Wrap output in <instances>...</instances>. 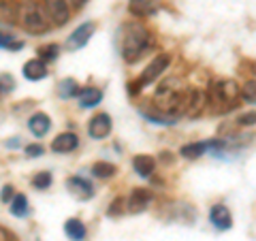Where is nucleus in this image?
<instances>
[{
  "instance_id": "f257e3e1",
  "label": "nucleus",
  "mask_w": 256,
  "mask_h": 241,
  "mask_svg": "<svg viewBox=\"0 0 256 241\" xmlns=\"http://www.w3.org/2000/svg\"><path fill=\"white\" fill-rule=\"evenodd\" d=\"M152 45H154V36L150 34V30L143 24L132 22L126 26V34L122 36V58L128 64H134L146 56Z\"/></svg>"
},
{
  "instance_id": "f03ea898",
  "label": "nucleus",
  "mask_w": 256,
  "mask_h": 241,
  "mask_svg": "<svg viewBox=\"0 0 256 241\" xmlns=\"http://www.w3.org/2000/svg\"><path fill=\"white\" fill-rule=\"evenodd\" d=\"M207 96V105L212 107L214 114H226L235 107V102L239 98V86L233 79H218L210 86Z\"/></svg>"
},
{
  "instance_id": "7ed1b4c3",
  "label": "nucleus",
  "mask_w": 256,
  "mask_h": 241,
  "mask_svg": "<svg viewBox=\"0 0 256 241\" xmlns=\"http://www.w3.org/2000/svg\"><path fill=\"white\" fill-rule=\"evenodd\" d=\"M18 22L22 30H26L28 34H45L50 30V20H47V15L43 13L41 4L36 0H26V2L20 4Z\"/></svg>"
},
{
  "instance_id": "20e7f679",
  "label": "nucleus",
  "mask_w": 256,
  "mask_h": 241,
  "mask_svg": "<svg viewBox=\"0 0 256 241\" xmlns=\"http://www.w3.org/2000/svg\"><path fill=\"white\" fill-rule=\"evenodd\" d=\"M169 64H171V56L169 54H158L156 58L146 66V70L141 73V77L137 79V82H132V84L126 86L128 88V94L134 96L137 92H141L146 86H150L152 82H156V79L162 75L166 68H169Z\"/></svg>"
},
{
  "instance_id": "39448f33",
  "label": "nucleus",
  "mask_w": 256,
  "mask_h": 241,
  "mask_svg": "<svg viewBox=\"0 0 256 241\" xmlns=\"http://www.w3.org/2000/svg\"><path fill=\"white\" fill-rule=\"evenodd\" d=\"M45 15L54 26H64L70 20V6L66 0H43Z\"/></svg>"
},
{
  "instance_id": "423d86ee",
  "label": "nucleus",
  "mask_w": 256,
  "mask_h": 241,
  "mask_svg": "<svg viewBox=\"0 0 256 241\" xmlns=\"http://www.w3.org/2000/svg\"><path fill=\"white\" fill-rule=\"evenodd\" d=\"M94 30H96V26L92 22H86V24H82V26H77L73 30V34L66 38V50H70V52L82 50V47L88 45V41L94 36Z\"/></svg>"
},
{
  "instance_id": "0eeeda50",
  "label": "nucleus",
  "mask_w": 256,
  "mask_h": 241,
  "mask_svg": "<svg viewBox=\"0 0 256 241\" xmlns=\"http://www.w3.org/2000/svg\"><path fill=\"white\" fill-rule=\"evenodd\" d=\"M207 105V96L205 92L196 90V88H190L186 92V109H184V116L188 118H198L203 114V109Z\"/></svg>"
},
{
  "instance_id": "6e6552de",
  "label": "nucleus",
  "mask_w": 256,
  "mask_h": 241,
  "mask_svg": "<svg viewBox=\"0 0 256 241\" xmlns=\"http://www.w3.org/2000/svg\"><path fill=\"white\" fill-rule=\"evenodd\" d=\"M152 203V192L146 188H134L130 192V196L126 198V212L128 214H141L148 210V205Z\"/></svg>"
},
{
  "instance_id": "1a4fd4ad",
  "label": "nucleus",
  "mask_w": 256,
  "mask_h": 241,
  "mask_svg": "<svg viewBox=\"0 0 256 241\" xmlns=\"http://www.w3.org/2000/svg\"><path fill=\"white\" fill-rule=\"evenodd\" d=\"M111 118L107 114H96L92 120H90V124H88V134L92 136V139L96 141H100V139H107V136L111 134Z\"/></svg>"
},
{
  "instance_id": "9d476101",
  "label": "nucleus",
  "mask_w": 256,
  "mask_h": 241,
  "mask_svg": "<svg viewBox=\"0 0 256 241\" xmlns=\"http://www.w3.org/2000/svg\"><path fill=\"white\" fill-rule=\"evenodd\" d=\"M66 190H68L75 198H79V200H88V198H92V196H94L92 184L88 182L86 178H79V175H75V178H68V180H66Z\"/></svg>"
},
{
  "instance_id": "9b49d317",
  "label": "nucleus",
  "mask_w": 256,
  "mask_h": 241,
  "mask_svg": "<svg viewBox=\"0 0 256 241\" xmlns=\"http://www.w3.org/2000/svg\"><path fill=\"white\" fill-rule=\"evenodd\" d=\"M77 148H79V136L75 132H62L52 143V152H56V154H70Z\"/></svg>"
},
{
  "instance_id": "f8f14e48",
  "label": "nucleus",
  "mask_w": 256,
  "mask_h": 241,
  "mask_svg": "<svg viewBox=\"0 0 256 241\" xmlns=\"http://www.w3.org/2000/svg\"><path fill=\"white\" fill-rule=\"evenodd\" d=\"M210 220L212 224L218 230H226L233 226V218H230V212L226 210L224 205H214L212 210H210Z\"/></svg>"
},
{
  "instance_id": "ddd939ff",
  "label": "nucleus",
  "mask_w": 256,
  "mask_h": 241,
  "mask_svg": "<svg viewBox=\"0 0 256 241\" xmlns=\"http://www.w3.org/2000/svg\"><path fill=\"white\" fill-rule=\"evenodd\" d=\"M22 73H24V77H26L28 82H38V79L47 77V64L43 60H38V58L28 60L26 64H24Z\"/></svg>"
},
{
  "instance_id": "4468645a",
  "label": "nucleus",
  "mask_w": 256,
  "mask_h": 241,
  "mask_svg": "<svg viewBox=\"0 0 256 241\" xmlns=\"http://www.w3.org/2000/svg\"><path fill=\"white\" fill-rule=\"evenodd\" d=\"M28 128H30V132L34 136H45L47 132H50V128H52V120H50V116H47V114L38 111V114L30 116Z\"/></svg>"
},
{
  "instance_id": "2eb2a0df",
  "label": "nucleus",
  "mask_w": 256,
  "mask_h": 241,
  "mask_svg": "<svg viewBox=\"0 0 256 241\" xmlns=\"http://www.w3.org/2000/svg\"><path fill=\"white\" fill-rule=\"evenodd\" d=\"M132 168L137 175H141V178H150L156 168V160L148 154H139V156L132 158Z\"/></svg>"
},
{
  "instance_id": "dca6fc26",
  "label": "nucleus",
  "mask_w": 256,
  "mask_h": 241,
  "mask_svg": "<svg viewBox=\"0 0 256 241\" xmlns=\"http://www.w3.org/2000/svg\"><path fill=\"white\" fill-rule=\"evenodd\" d=\"M77 98H79V105L84 109H90V107H96L102 100V92L98 88H82L77 94Z\"/></svg>"
},
{
  "instance_id": "f3484780",
  "label": "nucleus",
  "mask_w": 256,
  "mask_h": 241,
  "mask_svg": "<svg viewBox=\"0 0 256 241\" xmlns=\"http://www.w3.org/2000/svg\"><path fill=\"white\" fill-rule=\"evenodd\" d=\"M64 232H66V237H68L70 241H84L86 235H88L86 224H84L82 220H77V218L66 220V224H64Z\"/></svg>"
},
{
  "instance_id": "a211bd4d",
  "label": "nucleus",
  "mask_w": 256,
  "mask_h": 241,
  "mask_svg": "<svg viewBox=\"0 0 256 241\" xmlns=\"http://www.w3.org/2000/svg\"><path fill=\"white\" fill-rule=\"evenodd\" d=\"M128 11L137 18H146V15H152L156 11V0H130Z\"/></svg>"
},
{
  "instance_id": "6ab92c4d",
  "label": "nucleus",
  "mask_w": 256,
  "mask_h": 241,
  "mask_svg": "<svg viewBox=\"0 0 256 241\" xmlns=\"http://www.w3.org/2000/svg\"><path fill=\"white\" fill-rule=\"evenodd\" d=\"M207 150H210V141L207 143H186V146L180 150V156L186 160H194V158H201Z\"/></svg>"
},
{
  "instance_id": "aec40b11",
  "label": "nucleus",
  "mask_w": 256,
  "mask_h": 241,
  "mask_svg": "<svg viewBox=\"0 0 256 241\" xmlns=\"http://www.w3.org/2000/svg\"><path fill=\"white\" fill-rule=\"evenodd\" d=\"M18 11L20 6L13 0H0V22L2 24H13L18 20Z\"/></svg>"
},
{
  "instance_id": "412c9836",
  "label": "nucleus",
  "mask_w": 256,
  "mask_h": 241,
  "mask_svg": "<svg viewBox=\"0 0 256 241\" xmlns=\"http://www.w3.org/2000/svg\"><path fill=\"white\" fill-rule=\"evenodd\" d=\"M58 94H60V98H64V100L77 96V94H79V86H77V82H75V79H70V77L62 79V82L58 84Z\"/></svg>"
},
{
  "instance_id": "4be33fe9",
  "label": "nucleus",
  "mask_w": 256,
  "mask_h": 241,
  "mask_svg": "<svg viewBox=\"0 0 256 241\" xmlns=\"http://www.w3.org/2000/svg\"><path fill=\"white\" fill-rule=\"evenodd\" d=\"M11 214L15 218H26L28 216V198L26 194H15L11 200Z\"/></svg>"
},
{
  "instance_id": "5701e85b",
  "label": "nucleus",
  "mask_w": 256,
  "mask_h": 241,
  "mask_svg": "<svg viewBox=\"0 0 256 241\" xmlns=\"http://www.w3.org/2000/svg\"><path fill=\"white\" fill-rule=\"evenodd\" d=\"M116 171H118L116 164H111V162H94L92 164V175H94V178H98V180L114 178Z\"/></svg>"
},
{
  "instance_id": "b1692460",
  "label": "nucleus",
  "mask_w": 256,
  "mask_h": 241,
  "mask_svg": "<svg viewBox=\"0 0 256 241\" xmlns=\"http://www.w3.org/2000/svg\"><path fill=\"white\" fill-rule=\"evenodd\" d=\"M58 54H60V45H56V43L38 47V60H43L45 64L47 62H54L56 58H58Z\"/></svg>"
},
{
  "instance_id": "393cba45",
  "label": "nucleus",
  "mask_w": 256,
  "mask_h": 241,
  "mask_svg": "<svg viewBox=\"0 0 256 241\" xmlns=\"http://www.w3.org/2000/svg\"><path fill=\"white\" fill-rule=\"evenodd\" d=\"M239 96L246 102H256V79H248L244 88H239Z\"/></svg>"
},
{
  "instance_id": "a878e982",
  "label": "nucleus",
  "mask_w": 256,
  "mask_h": 241,
  "mask_svg": "<svg viewBox=\"0 0 256 241\" xmlns=\"http://www.w3.org/2000/svg\"><path fill=\"white\" fill-rule=\"evenodd\" d=\"M52 182H54L52 173L50 171H41V173H36L34 178H32V186H34L36 190H47L52 186Z\"/></svg>"
},
{
  "instance_id": "bb28decb",
  "label": "nucleus",
  "mask_w": 256,
  "mask_h": 241,
  "mask_svg": "<svg viewBox=\"0 0 256 241\" xmlns=\"http://www.w3.org/2000/svg\"><path fill=\"white\" fill-rule=\"evenodd\" d=\"M22 45L24 43L15 41L11 34H4V32H0V50H13V52H18V50H22Z\"/></svg>"
},
{
  "instance_id": "cd10ccee",
  "label": "nucleus",
  "mask_w": 256,
  "mask_h": 241,
  "mask_svg": "<svg viewBox=\"0 0 256 241\" xmlns=\"http://www.w3.org/2000/svg\"><path fill=\"white\" fill-rule=\"evenodd\" d=\"M126 212V198L122 196H118L114 203L109 205V210H107V216H120V214H124Z\"/></svg>"
},
{
  "instance_id": "c85d7f7f",
  "label": "nucleus",
  "mask_w": 256,
  "mask_h": 241,
  "mask_svg": "<svg viewBox=\"0 0 256 241\" xmlns=\"http://www.w3.org/2000/svg\"><path fill=\"white\" fill-rule=\"evenodd\" d=\"M24 152H26L28 158H38V156L45 154V148L41 146V143H30V146L24 148Z\"/></svg>"
},
{
  "instance_id": "c756f323",
  "label": "nucleus",
  "mask_w": 256,
  "mask_h": 241,
  "mask_svg": "<svg viewBox=\"0 0 256 241\" xmlns=\"http://www.w3.org/2000/svg\"><path fill=\"white\" fill-rule=\"evenodd\" d=\"M237 124L239 126H254L256 124V111H246L237 118Z\"/></svg>"
},
{
  "instance_id": "7c9ffc66",
  "label": "nucleus",
  "mask_w": 256,
  "mask_h": 241,
  "mask_svg": "<svg viewBox=\"0 0 256 241\" xmlns=\"http://www.w3.org/2000/svg\"><path fill=\"white\" fill-rule=\"evenodd\" d=\"M13 196H15L13 186H4L2 190H0V203H9V198L13 200Z\"/></svg>"
},
{
  "instance_id": "2f4dec72",
  "label": "nucleus",
  "mask_w": 256,
  "mask_h": 241,
  "mask_svg": "<svg viewBox=\"0 0 256 241\" xmlns=\"http://www.w3.org/2000/svg\"><path fill=\"white\" fill-rule=\"evenodd\" d=\"M66 2H68V6H73V9H82L88 0H66Z\"/></svg>"
},
{
  "instance_id": "473e14b6",
  "label": "nucleus",
  "mask_w": 256,
  "mask_h": 241,
  "mask_svg": "<svg viewBox=\"0 0 256 241\" xmlns=\"http://www.w3.org/2000/svg\"><path fill=\"white\" fill-rule=\"evenodd\" d=\"M2 92H4V88H2V86H0V96H2Z\"/></svg>"
},
{
  "instance_id": "72a5a7b5",
  "label": "nucleus",
  "mask_w": 256,
  "mask_h": 241,
  "mask_svg": "<svg viewBox=\"0 0 256 241\" xmlns=\"http://www.w3.org/2000/svg\"><path fill=\"white\" fill-rule=\"evenodd\" d=\"M0 235H2V228H0Z\"/></svg>"
}]
</instances>
